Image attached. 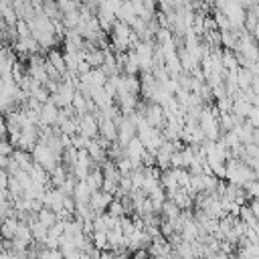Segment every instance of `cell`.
<instances>
[{
    "label": "cell",
    "instance_id": "cell-22",
    "mask_svg": "<svg viewBox=\"0 0 259 259\" xmlns=\"http://www.w3.org/2000/svg\"><path fill=\"white\" fill-rule=\"evenodd\" d=\"M4 251V235H2V231H0V253Z\"/></svg>",
    "mask_w": 259,
    "mask_h": 259
},
{
    "label": "cell",
    "instance_id": "cell-5",
    "mask_svg": "<svg viewBox=\"0 0 259 259\" xmlns=\"http://www.w3.org/2000/svg\"><path fill=\"white\" fill-rule=\"evenodd\" d=\"M91 188L87 186L85 180H77L75 184V190H73V200H75V206H83V204H89L91 200Z\"/></svg>",
    "mask_w": 259,
    "mask_h": 259
},
{
    "label": "cell",
    "instance_id": "cell-14",
    "mask_svg": "<svg viewBox=\"0 0 259 259\" xmlns=\"http://www.w3.org/2000/svg\"><path fill=\"white\" fill-rule=\"evenodd\" d=\"M57 6L61 10V14H69V12H77L81 6H79V0H57Z\"/></svg>",
    "mask_w": 259,
    "mask_h": 259
},
{
    "label": "cell",
    "instance_id": "cell-18",
    "mask_svg": "<svg viewBox=\"0 0 259 259\" xmlns=\"http://www.w3.org/2000/svg\"><path fill=\"white\" fill-rule=\"evenodd\" d=\"M8 138V125H6V117L0 115V140Z\"/></svg>",
    "mask_w": 259,
    "mask_h": 259
},
{
    "label": "cell",
    "instance_id": "cell-9",
    "mask_svg": "<svg viewBox=\"0 0 259 259\" xmlns=\"http://www.w3.org/2000/svg\"><path fill=\"white\" fill-rule=\"evenodd\" d=\"M18 225H20V221H18L16 217H10V219L2 221V223H0V231H2L4 239H14V235H16V229H18Z\"/></svg>",
    "mask_w": 259,
    "mask_h": 259
},
{
    "label": "cell",
    "instance_id": "cell-1",
    "mask_svg": "<svg viewBox=\"0 0 259 259\" xmlns=\"http://www.w3.org/2000/svg\"><path fill=\"white\" fill-rule=\"evenodd\" d=\"M16 55H14V49H10L8 45H4L0 49V77L4 81H10L12 79V71H14V65H16Z\"/></svg>",
    "mask_w": 259,
    "mask_h": 259
},
{
    "label": "cell",
    "instance_id": "cell-8",
    "mask_svg": "<svg viewBox=\"0 0 259 259\" xmlns=\"http://www.w3.org/2000/svg\"><path fill=\"white\" fill-rule=\"evenodd\" d=\"M85 182H87V186L91 188V192L101 190V186H103V172H101V168H93V170L89 172V176L85 178Z\"/></svg>",
    "mask_w": 259,
    "mask_h": 259
},
{
    "label": "cell",
    "instance_id": "cell-6",
    "mask_svg": "<svg viewBox=\"0 0 259 259\" xmlns=\"http://www.w3.org/2000/svg\"><path fill=\"white\" fill-rule=\"evenodd\" d=\"M117 20L123 22V24H127V26H132L138 20V14H136V8H134L132 0H123L121 2L119 10H117Z\"/></svg>",
    "mask_w": 259,
    "mask_h": 259
},
{
    "label": "cell",
    "instance_id": "cell-12",
    "mask_svg": "<svg viewBox=\"0 0 259 259\" xmlns=\"http://www.w3.org/2000/svg\"><path fill=\"white\" fill-rule=\"evenodd\" d=\"M180 208H178V204L174 202V200H166L164 202V206H162V214H164V219H168V221H176L178 217H180Z\"/></svg>",
    "mask_w": 259,
    "mask_h": 259
},
{
    "label": "cell",
    "instance_id": "cell-16",
    "mask_svg": "<svg viewBox=\"0 0 259 259\" xmlns=\"http://www.w3.org/2000/svg\"><path fill=\"white\" fill-rule=\"evenodd\" d=\"M12 152H14V146L10 144V140L8 138L0 140V156H10Z\"/></svg>",
    "mask_w": 259,
    "mask_h": 259
},
{
    "label": "cell",
    "instance_id": "cell-20",
    "mask_svg": "<svg viewBox=\"0 0 259 259\" xmlns=\"http://www.w3.org/2000/svg\"><path fill=\"white\" fill-rule=\"evenodd\" d=\"M251 210H253V214H255L257 221H259V198H253V202H251Z\"/></svg>",
    "mask_w": 259,
    "mask_h": 259
},
{
    "label": "cell",
    "instance_id": "cell-13",
    "mask_svg": "<svg viewBox=\"0 0 259 259\" xmlns=\"http://www.w3.org/2000/svg\"><path fill=\"white\" fill-rule=\"evenodd\" d=\"M107 212H109L111 217H115V219H121L123 214H127V210H125V206H123V202H121L119 198H113V200L109 202Z\"/></svg>",
    "mask_w": 259,
    "mask_h": 259
},
{
    "label": "cell",
    "instance_id": "cell-10",
    "mask_svg": "<svg viewBox=\"0 0 259 259\" xmlns=\"http://www.w3.org/2000/svg\"><path fill=\"white\" fill-rule=\"evenodd\" d=\"M36 219H38V221H40L45 227H49V229H51V227H53V225L59 221L57 212H55L53 208H49V206H42V208L36 212Z\"/></svg>",
    "mask_w": 259,
    "mask_h": 259
},
{
    "label": "cell",
    "instance_id": "cell-15",
    "mask_svg": "<svg viewBox=\"0 0 259 259\" xmlns=\"http://www.w3.org/2000/svg\"><path fill=\"white\" fill-rule=\"evenodd\" d=\"M243 188H245V192H247L249 196L259 198V178H253V180H251V182H247Z\"/></svg>",
    "mask_w": 259,
    "mask_h": 259
},
{
    "label": "cell",
    "instance_id": "cell-3",
    "mask_svg": "<svg viewBox=\"0 0 259 259\" xmlns=\"http://www.w3.org/2000/svg\"><path fill=\"white\" fill-rule=\"evenodd\" d=\"M111 200H113V194H111V192L97 190V192H93V194H91L89 206L93 208V212H95V214H101V212H105V210H107V206H109V202H111Z\"/></svg>",
    "mask_w": 259,
    "mask_h": 259
},
{
    "label": "cell",
    "instance_id": "cell-7",
    "mask_svg": "<svg viewBox=\"0 0 259 259\" xmlns=\"http://www.w3.org/2000/svg\"><path fill=\"white\" fill-rule=\"evenodd\" d=\"M47 59L51 61V65L61 73V75H67V65H65V55L61 53V51H55V49H51L49 51V55H47Z\"/></svg>",
    "mask_w": 259,
    "mask_h": 259
},
{
    "label": "cell",
    "instance_id": "cell-2",
    "mask_svg": "<svg viewBox=\"0 0 259 259\" xmlns=\"http://www.w3.org/2000/svg\"><path fill=\"white\" fill-rule=\"evenodd\" d=\"M79 119V132L87 138H97L99 136V119L93 113H85V115H77Z\"/></svg>",
    "mask_w": 259,
    "mask_h": 259
},
{
    "label": "cell",
    "instance_id": "cell-4",
    "mask_svg": "<svg viewBox=\"0 0 259 259\" xmlns=\"http://www.w3.org/2000/svg\"><path fill=\"white\" fill-rule=\"evenodd\" d=\"M59 107L49 99L47 103H42V107H40V125L38 127H42V125H49V127H53V125H57V119H59Z\"/></svg>",
    "mask_w": 259,
    "mask_h": 259
},
{
    "label": "cell",
    "instance_id": "cell-17",
    "mask_svg": "<svg viewBox=\"0 0 259 259\" xmlns=\"http://www.w3.org/2000/svg\"><path fill=\"white\" fill-rule=\"evenodd\" d=\"M8 172H4V170H0V194H6L8 192Z\"/></svg>",
    "mask_w": 259,
    "mask_h": 259
},
{
    "label": "cell",
    "instance_id": "cell-11",
    "mask_svg": "<svg viewBox=\"0 0 259 259\" xmlns=\"http://www.w3.org/2000/svg\"><path fill=\"white\" fill-rule=\"evenodd\" d=\"M93 247L97 251H109V241H107V231H93L91 235Z\"/></svg>",
    "mask_w": 259,
    "mask_h": 259
},
{
    "label": "cell",
    "instance_id": "cell-19",
    "mask_svg": "<svg viewBox=\"0 0 259 259\" xmlns=\"http://www.w3.org/2000/svg\"><path fill=\"white\" fill-rule=\"evenodd\" d=\"M132 259H152V257H150L148 249H138V251H134V257Z\"/></svg>",
    "mask_w": 259,
    "mask_h": 259
},
{
    "label": "cell",
    "instance_id": "cell-21",
    "mask_svg": "<svg viewBox=\"0 0 259 259\" xmlns=\"http://www.w3.org/2000/svg\"><path fill=\"white\" fill-rule=\"evenodd\" d=\"M113 259H130L125 253H113Z\"/></svg>",
    "mask_w": 259,
    "mask_h": 259
}]
</instances>
